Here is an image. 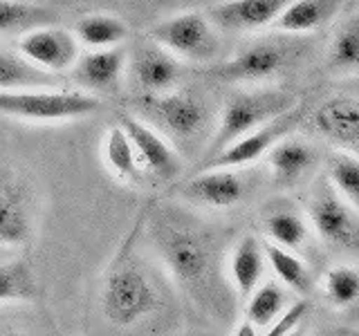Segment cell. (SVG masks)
Here are the masks:
<instances>
[{
    "label": "cell",
    "mask_w": 359,
    "mask_h": 336,
    "mask_svg": "<svg viewBox=\"0 0 359 336\" xmlns=\"http://www.w3.org/2000/svg\"><path fill=\"white\" fill-rule=\"evenodd\" d=\"M153 235L175 283L198 302H211L216 287V249L211 235L194 224H180L171 218H160Z\"/></svg>",
    "instance_id": "cell-1"
},
{
    "label": "cell",
    "mask_w": 359,
    "mask_h": 336,
    "mask_svg": "<svg viewBox=\"0 0 359 336\" xmlns=\"http://www.w3.org/2000/svg\"><path fill=\"white\" fill-rule=\"evenodd\" d=\"M135 229L115 260L110 262L104 289H101V312L108 318V323L117 328H130V325L146 318L157 305V289L144 267L133 258L135 244Z\"/></svg>",
    "instance_id": "cell-2"
},
{
    "label": "cell",
    "mask_w": 359,
    "mask_h": 336,
    "mask_svg": "<svg viewBox=\"0 0 359 336\" xmlns=\"http://www.w3.org/2000/svg\"><path fill=\"white\" fill-rule=\"evenodd\" d=\"M299 104H301L299 94L287 92V90H274V88L231 94L222 106L220 121L209 141L207 157L220 153L236 139H241L243 134L256 130L258 126L272 121L274 117L283 115V112L292 110Z\"/></svg>",
    "instance_id": "cell-3"
},
{
    "label": "cell",
    "mask_w": 359,
    "mask_h": 336,
    "mask_svg": "<svg viewBox=\"0 0 359 336\" xmlns=\"http://www.w3.org/2000/svg\"><path fill=\"white\" fill-rule=\"evenodd\" d=\"M306 218L323 244L334 251L359 255V211L319 175L306 195Z\"/></svg>",
    "instance_id": "cell-4"
},
{
    "label": "cell",
    "mask_w": 359,
    "mask_h": 336,
    "mask_svg": "<svg viewBox=\"0 0 359 336\" xmlns=\"http://www.w3.org/2000/svg\"><path fill=\"white\" fill-rule=\"evenodd\" d=\"M101 101L79 90L29 88L0 90V115L25 121H67L97 112Z\"/></svg>",
    "instance_id": "cell-5"
},
{
    "label": "cell",
    "mask_w": 359,
    "mask_h": 336,
    "mask_svg": "<svg viewBox=\"0 0 359 336\" xmlns=\"http://www.w3.org/2000/svg\"><path fill=\"white\" fill-rule=\"evenodd\" d=\"M144 121H149L153 128L160 130L164 137L171 139H191L200 134L207 123V106L194 92L182 90H166L157 94H140L135 99Z\"/></svg>",
    "instance_id": "cell-6"
},
{
    "label": "cell",
    "mask_w": 359,
    "mask_h": 336,
    "mask_svg": "<svg viewBox=\"0 0 359 336\" xmlns=\"http://www.w3.org/2000/svg\"><path fill=\"white\" fill-rule=\"evenodd\" d=\"M149 36L180 61L191 63L213 61L220 50L216 25L211 22L209 14H202V11H182V14L155 22Z\"/></svg>",
    "instance_id": "cell-7"
},
{
    "label": "cell",
    "mask_w": 359,
    "mask_h": 336,
    "mask_svg": "<svg viewBox=\"0 0 359 336\" xmlns=\"http://www.w3.org/2000/svg\"><path fill=\"white\" fill-rule=\"evenodd\" d=\"M297 50L285 41L263 38L245 45L231 59L220 63L213 74L229 83H261L272 81L294 63Z\"/></svg>",
    "instance_id": "cell-8"
},
{
    "label": "cell",
    "mask_w": 359,
    "mask_h": 336,
    "mask_svg": "<svg viewBox=\"0 0 359 336\" xmlns=\"http://www.w3.org/2000/svg\"><path fill=\"white\" fill-rule=\"evenodd\" d=\"M256 175L252 166L243 168H200L180 186V197L209 209H231L254 193Z\"/></svg>",
    "instance_id": "cell-9"
},
{
    "label": "cell",
    "mask_w": 359,
    "mask_h": 336,
    "mask_svg": "<svg viewBox=\"0 0 359 336\" xmlns=\"http://www.w3.org/2000/svg\"><path fill=\"white\" fill-rule=\"evenodd\" d=\"M303 119V104L294 106L292 110L283 112V115L274 117L272 121L263 123L256 130L243 134L241 139H236L229 144L227 148H222L220 153L211 155L205 160L202 168H243V166H252L258 160H263L267 150L272 146L283 139L285 134L294 132L299 128V123Z\"/></svg>",
    "instance_id": "cell-10"
},
{
    "label": "cell",
    "mask_w": 359,
    "mask_h": 336,
    "mask_svg": "<svg viewBox=\"0 0 359 336\" xmlns=\"http://www.w3.org/2000/svg\"><path fill=\"white\" fill-rule=\"evenodd\" d=\"M117 123L126 130L133 148L137 153L142 171H149L160 179H173L180 173V168H182L180 155L164 134L153 128L149 121H144L137 115H130V112H121Z\"/></svg>",
    "instance_id": "cell-11"
},
{
    "label": "cell",
    "mask_w": 359,
    "mask_h": 336,
    "mask_svg": "<svg viewBox=\"0 0 359 336\" xmlns=\"http://www.w3.org/2000/svg\"><path fill=\"white\" fill-rule=\"evenodd\" d=\"M18 52L45 72H63L79 59V38L59 25H41L20 34Z\"/></svg>",
    "instance_id": "cell-12"
},
{
    "label": "cell",
    "mask_w": 359,
    "mask_h": 336,
    "mask_svg": "<svg viewBox=\"0 0 359 336\" xmlns=\"http://www.w3.org/2000/svg\"><path fill=\"white\" fill-rule=\"evenodd\" d=\"M128 72L140 94L166 92L175 88L180 78V59L149 36V41L133 50Z\"/></svg>",
    "instance_id": "cell-13"
},
{
    "label": "cell",
    "mask_w": 359,
    "mask_h": 336,
    "mask_svg": "<svg viewBox=\"0 0 359 336\" xmlns=\"http://www.w3.org/2000/svg\"><path fill=\"white\" fill-rule=\"evenodd\" d=\"M265 164L276 186L292 188L314 173L319 164V153L314 150L310 141L290 132L267 150Z\"/></svg>",
    "instance_id": "cell-14"
},
{
    "label": "cell",
    "mask_w": 359,
    "mask_h": 336,
    "mask_svg": "<svg viewBox=\"0 0 359 336\" xmlns=\"http://www.w3.org/2000/svg\"><path fill=\"white\" fill-rule=\"evenodd\" d=\"M290 0H222L211 7L209 18L224 31H258L274 25Z\"/></svg>",
    "instance_id": "cell-15"
},
{
    "label": "cell",
    "mask_w": 359,
    "mask_h": 336,
    "mask_svg": "<svg viewBox=\"0 0 359 336\" xmlns=\"http://www.w3.org/2000/svg\"><path fill=\"white\" fill-rule=\"evenodd\" d=\"M312 126L321 137L339 148H351L359 141V99L339 94L312 112Z\"/></svg>",
    "instance_id": "cell-16"
},
{
    "label": "cell",
    "mask_w": 359,
    "mask_h": 336,
    "mask_svg": "<svg viewBox=\"0 0 359 336\" xmlns=\"http://www.w3.org/2000/svg\"><path fill=\"white\" fill-rule=\"evenodd\" d=\"M72 67L74 81L88 92H108L121 81L123 67H126V52L119 45L106 50H90L86 54H79Z\"/></svg>",
    "instance_id": "cell-17"
},
{
    "label": "cell",
    "mask_w": 359,
    "mask_h": 336,
    "mask_svg": "<svg viewBox=\"0 0 359 336\" xmlns=\"http://www.w3.org/2000/svg\"><path fill=\"white\" fill-rule=\"evenodd\" d=\"M267 269V258L263 251V240L247 233L236 240L227 258V276L233 291L241 298H247L263 283Z\"/></svg>",
    "instance_id": "cell-18"
},
{
    "label": "cell",
    "mask_w": 359,
    "mask_h": 336,
    "mask_svg": "<svg viewBox=\"0 0 359 336\" xmlns=\"http://www.w3.org/2000/svg\"><path fill=\"white\" fill-rule=\"evenodd\" d=\"M32 235V209L20 182H0V244L18 246Z\"/></svg>",
    "instance_id": "cell-19"
},
{
    "label": "cell",
    "mask_w": 359,
    "mask_h": 336,
    "mask_svg": "<svg viewBox=\"0 0 359 336\" xmlns=\"http://www.w3.org/2000/svg\"><path fill=\"white\" fill-rule=\"evenodd\" d=\"M344 0H290L274 27L280 34H310L325 27L339 14Z\"/></svg>",
    "instance_id": "cell-20"
},
{
    "label": "cell",
    "mask_w": 359,
    "mask_h": 336,
    "mask_svg": "<svg viewBox=\"0 0 359 336\" xmlns=\"http://www.w3.org/2000/svg\"><path fill=\"white\" fill-rule=\"evenodd\" d=\"M263 235L265 240L285 246V249H301L308 240V218L294 206L274 204L263 213Z\"/></svg>",
    "instance_id": "cell-21"
},
{
    "label": "cell",
    "mask_w": 359,
    "mask_h": 336,
    "mask_svg": "<svg viewBox=\"0 0 359 336\" xmlns=\"http://www.w3.org/2000/svg\"><path fill=\"white\" fill-rule=\"evenodd\" d=\"M263 251L267 258V267L272 269L276 280L285 285V289L297 291V294L306 296L312 291V274L308 265L301 258L285 246L274 244L269 240H263Z\"/></svg>",
    "instance_id": "cell-22"
},
{
    "label": "cell",
    "mask_w": 359,
    "mask_h": 336,
    "mask_svg": "<svg viewBox=\"0 0 359 336\" xmlns=\"http://www.w3.org/2000/svg\"><path fill=\"white\" fill-rule=\"evenodd\" d=\"M29 88H56L52 72L34 65L20 52L0 50V90H29Z\"/></svg>",
    "instance_id": "cell-23"
},
{
    "label": "cell",
    "mask_w": 359,
    "mask_h": 336,
    "mask_svg": "<svg viewBox=\"0 0 359 336\" xmlns=\"http://www.w3.org/2000/svg\"><path fill=\"white\" fill-rule=\"evenodd\" d=\"M74 34L79 43L90 50L117 48L128 38V25L112 14H88L76 22Z\"/></svg>",
    "instance_id": "cell-24"
},
{
    "label": "cell",
    "mask_w": 359,
    "mask_h": 336,
    "mask_svg": "<svg viewBox=\"0 0 359 336\" xmlns=\"http://www.w3.org/2000/svg\"><path fill=\"white\" fill-rule=\"evenodd\" d=\"M104 162L108 166V171L117 179H121V182H137L140 179L142 166L137 160V153H135L126 130H123L119 123H115V126H110L106 130Z\"/></svg>",
    "instance_id": "cell-25"
},
{
    "label": "cell",
    "mask_w": 359,
    "mask_h": 336,
    "mask_svg": "<svg viewBox=\"0 0 359 336\" xmlns=\"http://www.w3.org/2000/svg\"><path fill=\"white\" fill-rule=\"evenodd\" d=\"M287 307V291L280 280H265L247 296L245 318L254 323L258 330L269 328L280 312Z\"/></svg>",
    "instance_id": "cell-26"
},
{
    "label": "cell",
    "mask_w": 359,
    "mask_h": 336,
    "mask_svg": "<svg viewBox=\"0 0 359 336\" xmlns=\"http://www.w3.org/2000/svg\"><path fill=\"white\" fill-rule=\"evenodd\" d=\"M56 20L52 9L25 3V0H0V34H22L27 29L50 25Z\"/></svg>",
    "instance_id": "cell-27"
},
{
    "label": "cell",
    "mask_w": 359,
    "mask_h": 336,
    "mask_svg": "<svg viewBox=\"0 0 359 336\" xmlns=\"http://www.w3.org/2000/svg\"><path fill=\"white\" fill-rule=\"evenodd\" d=\"M325 177L359 211V155L337 148L325 160Z\"/></svg>",
    "instance_id": "cell-28"
},
{
    "label": "cell",
    "mask_w": 359,
    "mask_h": 336,
    "mask_svg": "<svg viewBox=\"0 0 359 336\" xmlns=\"http://www.w3.org/2000/svg\"><path fill=\"white\" fill-rule=\"evenodd\" d=\"M321 291L328 305L348 309L359 302V272L353 265H334L321 278Z\"/></svg>",
    "instance_id": "cell-29"
},
{
    "label": "cell",
    "mask_w": 359,
    "mask_h": 336,
    "mask_svg": "<svg viewBox=\"0 0 359 336\" xmlns=\"http://www.w3.org/2000/svg\"><path fill=\"white\" fill-rule=\"evenodd\" d=\"M328 63L337 72L359 70V14L341 22L332 34L328 48Z\"/></svg>",
    "instance_id": "cell-30"
},
{
    "label": "cell",
    "mask_w": 359,
    "mask_h": 336,
    "mask_svg": "<svg viewBox=\"0 0 359 336\" xmlns=\"http://www.w3.org/2000/svg\"><path fill=\"white\" fill-rule=\"evenodd\" d=\"M34 296H36V283L27 262H0V302L32 300Z\"/></svg>",
    "instance_id": "cell-31"
},
{
    "label": "cell",
    "mask_w": 359,
    "mask_h": 336,
    "mask_svg": "<svg viewBox=\"0 0 359 336\" xmlns=\"http://www.w3.org/2000/svg\"><path fill=\"white\" fill-rule=\"evenodd\" d=\"M308 309H310L308 300L292 302V305H287L283 312H280V316L272 325H269L267 334L269 336H287V334H292L301 325V321L306 318Z\"/></svg>",
    "instance_id": "cell-32"
},
{
    "label": "cell",
    "mask_w": 359,
    "mask_h": 336,
    "mask_svg": "<svg viewBox=\"0 0 359 336\" xmlns=\"http://www.w3.org/2000/svg\"><path fill=\"white\" fill-rule=\"evenodd\" d=\"M258 332H261V330H258L256 325L250 323L247 318L238 325V330H236V334H238V336H254V334H258Z\"/></svg>",
    "instance_id": "cell-33"
}]
</instances>
